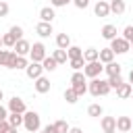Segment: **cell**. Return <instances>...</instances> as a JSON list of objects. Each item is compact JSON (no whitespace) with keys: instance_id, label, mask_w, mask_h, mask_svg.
Masks as SVG:
<instances>
[{"instance_id":"1","label":"cell","mask_w":133,"mask_h":133,"mask_svg":"<svg viewBox=\"0 0 133 133\" xmlns=\"http://www.w3.org/2000/svg\"><path fill=\"white\" fill-rule=\"evenodd\" d=\"M110 83H108V79H91L89 83H87V91L94 96V98H98V96H106V94H110Z\"/></svg>"},{"instance_id":"2","label":"cell","mask_w":133,"mask_h":133,"mask_svg":"<svg viewBox=\"0 0 133 133\" xmlns=\"http://www.w3.org/2000/svg\"><path fill=\"white\" fill-rule=\"evenodd\" d=\"M23 127H25L29 133L39 131V129H42V118H39V114H37L35 110H27V112L23 114Z\"/></svg>"},{"instance_id":"3","label":"cell","mask_w":133,"mask_h":133,"mask_svg":"<svg viewBox=\"0 0 133 133\" xmlns=\"http://www.w3.org/2000/svg\"><path fill=\"white\" fill-rule=\"evenodd\" d=\"M102 73H104V64H102L100 60H96V62H85V66H83V75L89 77V79H98Z\"/></svg>"},{"instance_id":"4","label":"cell","mask_w":133,"mask_h":133,"mask_svg":"<svg viewBox=\"0 0 133 133\" xmlns=\"http://www.w3.org/2000/svg\"><path fill=\"white\" fill-rule=\"evenodd\" d=\"M46 56H48V52H46V46H44L42 42L31 44V52H29L31 62H44V58H46Z\"/></svg>"},{"instance_id":"5","label":"cell","mask_w":133,"mask_h":133,"mask_svg":"<svg viewBox=\"0 0 133 133\" xmlns=\"http://www.w3.org/2000/svg\"><path fill=\"white\" fill-rule=\"evenodd\" d=\"M108 48H110L114 54H127V52L131 50V44L121 35V37H114V39L110 42V46H108Z\"/></svg>"},{"instance_id":"6","label":"cell","mask_w":133,"mask_h":133,"mask_svg":"<svg viewBox=\"0 0 133 133\" xmlns=\"http://www.w3.org/2000/svg\"><path fill=\"white\" fill-rule=\"evenodd\" d=\"M8 112H19V114H25L27 112V106H25V102L19 98V96H12L10 100H8Z\"/></svg>"},{"instance_id":"7","label":"cell","mask_w":133,"mask_h":133,"mask_svg":"<svg viewBox=\"0 0 133 133\" xmlns=\"http://www.w3.org/2000/svg\"><path fill=\"white\" fill-rule=\"evenodd\" d=\"M25 75H27L31 81L39 79V77L44 75V66H42V62H29V66L25 69Z\"/></svg>"},{"instance_id":"8","label":"cell","mask_w":133,"mask_h":133,"mask_svg":"<svg viewBox=\"0 0 133 133\" xmlns=\"http://www.w3.org/2000/svg\"><path fill=\"white\" fill-rule=\"evenodd\" d=\"M12 52H15L17 56H29V52H31V44H29V42L23 37V39H19V42L15 44Z\"/></svg>"},{"instance_id":"9","label":"cell","mask_w":133,"mask_h":133,"mask_svg":"<svg viewBox=\"0 0 133 133\" xmlns=\"http://www.w3.org/2000/svg\"><path fill=\"white\" fill-rule=\"evenodd\" d=\"M33 87H35V91H37V94H48V91H50V87H52V83H50V79H48V77H44V75H42L39 79H35V81H33Z\"/></svg>"},{"instance_id":"10","label":"cell","mask_w":133,"mask_h":133,"mask_svg":"<svg viewBox=\"0 0 133 133\" xmlns=\"http://www.w3.org/2000/svg\"><path fill=\"white\" fill-rule=\"evenodd\" d=\"M131 129H133V118H129V116H116V131L129 133Z\"/></svg>"},{"instance_id":"11","label":"cell","mask_w":133,"mask_h":133,"mask_svg":"<svg viewBox=\"0 0 133 133\" xmlns=\"http://www.w3.org/2000/svg\"><path fill=\"white\" fill-rule=\"evenodd\" d=\"M94 12H96V17H108V15H110V2L98 0V2L94 4Z\"/></svg>"},{"instance_id":"12","label":"cell","mask_w":133,"mask_h":133,"mask_svg":"<svg viewBox=\"0 0 133 133\" xmlns=\"http://www.w3.org/2000/svg\"><path fill=\"white\" fill-rule=\"evenodd\" d=\"M35 33H37L39 37H50V35L54 33V27H52V23H44V21H39V23L35 25Z\"/></svg>"},{"instance_id":"13","label":"cell","mask_w":133,"mask_h":133,"mask_svg":"<svg viewBox=\"0 0 133 133\" xmlns=\"http://www.w3.org/2000/svg\"><path fill=\"white\" fill-rule=\"evenodd\" d=\"M100 127L102 131H116V116H102Z\"/></svg>"},{"instance_id":"14","label":"cell","mask_w":133,"mask_h":133,"mask_svg":"<svg viewBox=\"0 0 133 133\" xmlns=\"http://www.w3.org/2000/svg\"><path fill=\"white\" fill-rule=\"evenodd\" d=\"M54 17H56L54 6H44V8H39V19H42L44 23H52Z\"/></svg>"},{"instance_id":"15","label":"cell","mask_w":133,"mask_h":133,"mask_svg":"<svg viewBox=\"0 0 133 133\" xmlns=\"http://www.w3.org/2000/svg\"><path fill=\"white\" fill-rule=\"evenodd\" d=\"M73 44H71V35L69 33H58L56 35V48H60V50H69Z\"/></svg>"},{"instance_id":"16","label":"cell","mask_w":133,"mask_h":133,"mask_svg":"<svg viewBox=\"0 0 133 133\" xmlns=\"http://www.w3.org/2000/svg\"><path fill=\"white\" fill-rule=\"evenodd\" d=\"M100 33H102V37H104V39H108V42H112L114 37H118V35H116V25H110V23H108V25H104Z\"/></svg>"},{"instance_id":"17","label":"cell","mask_w":133,"mask_h":133,"mask_svg":"<svg viewBox=\"0 0 133 133\" xmlns=\"http://www.w3.org/2000/svg\"><path fill=\"white\" fill-rule=\"evenodd\" d=\"M83 60H85V62H96V60H100V50H96V48H85V50H83Z\"/></svg>"},{"instance_id":"18","label":"cell","mask_w":133,"mask_h":133,"mask_svg":"<svg viewBox=\"0 0 133 133\" xmlns=\"http://www.w3.org/2000/svg\"><path fill=\"white\" fill-rule=\"evenodd\" d=\"M131 94H133V85H131V83H123V85L116 89V96H118L121 100H127V98H131Z\"/></svg>"},{"instance_id":"19","label":"cell","mask_w":133,"mask_h":133,"mask_svg":"<svg viewBox=\"0 0 133 133\" xmlns=\"http://www.w3.org/2000/svg\"><path fill=\"white\" fill-rule=\"evenodd\" d=\"M125 8H127L125 0H110V12H114L116 17H118V15H123V12H125Z\"/></svg>"},{"instance_id":"20","label":"cell","mask_w":133,"mask_h":133,"mask_svg":"<svg viewBox=\"0 0 133 133\" xmlns=\"http://www.w3.org/2000/svg\"><path fill=\"white\" fill-rule=\"evenodd\" d=\"M52 58H54L58 64H66V62H69V54H66V50H60V48H56V50L52 52Z\"/></svg>"},{"instance_id":"21","label":"cell","mask_w":133,"mask_h":133,"mask_svg":"<svg viewBox=\"0 0 133 133\" xmlns=\"http://www.w3.org/2000/svg\"><path fill=\"white\" fill-rule=\"evenodd\" d=\"M114 60V52L110 50V48H102L100 50V62L102 64H108V62H112Z\"/></svg>"},{"instance_id":"22","label":"cell","mask_w":133,"mask_h":133,"mask_svg":"<svg viewBox=\"0 0 133 133\" xmlns=\"http://www.w3.org/2000/svg\"><path fill=\"white\" fill-rule=\"evenodd\" d=\"M104 73L108 75V77H112V75H121V64L118 62H108V64H104Z\"/></svg>"},{"instance_id":"23","label":"cell","mask_w":133,"mask_h":133,"mask_svg":"<svg viewBox=\"0 0 133 133\" xmlns=\"http://www.w3.org/2000/svg\"><path fill=\"white\" fill-rule=\"evenodd\" d=\"M6 121L10 123V127H12V129H19V127L23 125V114H19V112H10Z\"/></svg>"},{"instance_id":"24","label":"cell","mask_w":133,"mask_h":133,"mask_svg":"<svg viewBox=\"0 0 133 133\" xmlns=\"http://www.w3.org/2000/svg\"><path fill=\"white\" fill-rule=\"evenodd\" d=\"M104 114V108L100 104H89L87 106V116H94V118H100Z\"/></svg>"},{"instance_id":"25","label":"cell","mask_w":133,"mask_h":133,"mask_svg":"<svg viewBox=\"0 0 133 133\" xmlns=\"http://www.w3.org/2000/svg\"><path fill=\"white\" fill-rule=\"evenodd\" d=\"M42 66H44V71H50V73H52V71H56V69H58V62H56L52 56H46V58H44V62H42Z\"/></svg>"},{"instance_id":"26","label":"cell","mask_w":133,"mask_h":133,"mask_svg":"<svg viewBox=\"0 0 133 133\" xmlns=\"http://www.w3.org/2000/svg\"><path fill=\"white\" fill-rule=\"evenodd\" d=\"M52 129H54V133H69V125H66V121H54L52 123Z\"/></svg>"},{"instance_id":"27","label":"cell","mask_w":133,"mask_h":133,"mask_svg":"<svg viewBox=\"0 0 133 133\" xmlns=\"http://www.w3.org/2000/svg\"><path fill=\"white\" fill-rule=\"evenodd\" d=\"M85 79H87V77L83 75V71H75V73H73V77H71V85H81V83H87Z\"/></svg>"},{"instance_id":"28","label":"cell","mask_w":133,"mask_h":133,"mask_svg":"<svg viewBox=\"0 0 133 133\" xmlns=\"http://www.w3.org/2000/svg\"><path fill=\"white\" fill-rule=\"evenodd\" d=\"M2 42H4V46H6V48H10V50H12V48H15V44H17L19 39L8 31V33H4V35H2Z\"/></svg>"},{"instance_id":"29","label":"cell","mask_w":133,"mask_h":133,"mask_svg":"<svg viewBox=\"0 0 133 133\" xmlns=\"http://www.w3.org/2000/svg\"><path fill=\"white\" fill-rule=\"evenodd\" d=\"M66 54H69V60H73V58H83V50H81L79 46H71V48L66 50Z\"/></svg>"},{"instance_id":"30","label":"cell","mask_w":133,"mask_h":133,"mask_svg":"<svg viewBox=\"0 0 133 133\" xmlns=\"http://www.w3.org/2000/svg\"><path fill=\"white\" fill-rule=\"evenodd\" d=\"M64 100H66L69 104H75V102L79 100V96L75 94V89H73V87H66V89H64Z\"/></svg>"},{"instance_id":"31","label":"cell","mask_w":133,"mask_h":133,"mask_svg":"<svg viewBox=\"0 0 133 133\" xmlns=\"http://www.w3.org/2000/svg\"><path fill=\"white\" fill-rule=\"evenodd\" d=\"M108 83H110V87H112V89H118L125 81H123V77H121V75H112V77H108Z\"/></svg>"},{"instance_id":"32","label":"cell","mask_w":133,"mask_h":133,"mask_svg":"<svg viewBox=\"0 0 133 133\" xmlns=\"http://www.w3.org/2000/svg\"><path fill=\"white\" fill-rule=\"evenodd\" d=\"M69 64H71V69H73V71H83L85 60H83V58H73V60H69Z\"/></svg>"},{"instance_id":"33","label":"cell","mask_w":133,"mask_h":133,"mask_svg":"<svg viewBox=\"0 0 133 133\" xmlns=\"http://www.w3.org/2000/svg\"><path fill=\"white\" fill-rule=\"evenodd\" d=\"M27 66H29L27 56H17V64H15V69H17V71H21V69H27Z\"/></svg>"},{"instance_id":"34","label":"cell","mask_w":133,"mask_h":133,"mask_svg":"<svg viewBox=\"0 0 133 133\" xmlns=\"http://www.w3.org/2000/svg\"><path fill=\"white\" fill-rule=\"evenodd\" d=\"M10 52H12V50H2V48H0V66H6V62H8V58H10Z\"/></svg>"},{"instance_id":"35","label":"cell","mask_w":133,"mask_h":133,"mask_svg":"<svg viewBox=\"0 0 133 133\" xmlns=\"http://www.w3.org/2000/svg\"><path fill=\"white\" fill-rule=\"evenodd\" d=\"M8 31H10V33H12L17 39H23V27H21V25H12Z\"/></svg>"},{"instance_id":"36","label":"cell","mask_w":133,"mask_h":133,"mask_svg":"<svg viewBox=\"0 0 133 133\" xmlns=\"http://www.w3.org/2000/svg\"><path fill=\"white\" fill-rule=\"evenodd\" d=\"M123 37H125V39H127L129 44L133 42V25H127V27L123 29Z\"/></svg>"},{"instance_id":"37","label":"cell","mask_w":133,"mask_h":133,"mask_svg":"<svg viewBox=\"0 0 133 133\" xmlns=\"http://www.w3.org/2000/svg\"><path fill=\"white\" fill-rule=\"evenodd\" d=\"M73 89H75V94L77 96H83V94H87V83H81V85H71Z\"/></svg>"},{"instance_id":"38","label":"cell","mask_w":133,"mask_h":133,"mask_svg":"<svg viewBox=\"0 0 133 133\" xmlns=\"http://www.w3.org/2000/svg\"><path fill=\"white\" fill-rule=\"evenodd\" d=\"M73 4H75L77 8H81V10H83V8H87V6H89V0H73Z\"/></svg>"},{"instance_id":"39","label":"cell","mask_w":133,"mask_h":133,"mask_svg":"<svg viewBox=\"0 0 133 133\" xmlns=\"http://www.w3.org/2000/svg\"><path fill=\"white\" fill-rule=\"evenodd\" d=\"M8 10H10V8H8V4L2 0V2H0V17H6V15H8Z\"/></svg>"},{"instance_id":"40","label":"cell","mask_w":133,"mask_h":133,"mask_svg":"<svg viewBox=\"0 0 133 133\" xmlns=\"http://www.w3.org/2000/svg\"><path fill=\"white\" fill-rule=\"evenodd\" d=\"M69 2L66 0H50V6H54V8H58V6H66Z\"/></svg>"},{"instance_id":"41","label":"cell","mask_w":133,"mask_h":133,"mask_svg":"<svg viewBox=\"0 0 133 133\" xmlns=\"http://www.w3.org/2000/svg\"><path fill=\"white\" fill-rule=\"evenodd\" d=\"M6 118H8V108L0 104V121H6Z\"/></svg>"},{"instance_id":"42","label":"cell","mask_w":133,"mask_h":133,"mask_svg":"<svg viewBox=\"0 0 133 133\" xmlns=\"http://www.w3.org/2000/svg\"><path fill=\"white\" fill-rule=\"evenodd\" d=\"M10 129V123L8 121H0V133H6Z\"/></svg>"},{"instance_id":"43","label":"cell","mask_w":133,"mask_h":133,"mask_svg":"<svg viewBox=\"0 0 133 133\" xmlns=\"http://www.w3.org/2000/svg\"><path fill=\"white\" fill-rule=\"evenodd\" d=\"M69 133H83V131H81L79 127H71V129H69Z\"/></svg>"},{"instance_id":"44","label":"cell","mask_w":133,"mask_h":133,"mask_svg":"<svg viewBox=\"0 0 133 133\" xmlns=\"http://www.w3.org/2000/svg\"><path fill=\"white\" fill-rule=\"evenodd\" d=\"M129 83L133 85V69H131V73H129Z\"/></svg>"},{"instance_id":"45","label":"cell","mask_w":133,"mask_h":133,"mask_svg":"<svg viewBox=\"0 0 133 133\" xmlns=\"http://www.w3.org/2000/svg\"><path fill=\"white\" fill-rule=\"evenodd\" d=\"M2 100H4V91L0 89V104H2Z\"/></svg>"},{"instance_id":"46","label":"cell","mask_w":133,"mask_h":133,"mask_svg":"<svg viewBox=\"0 0 133 133\" xmlns=\"http://www.w3.org/2000/svg\"><path fill=\"white\" fill-rule=\"evenodd\" d=\"M6 133H17V129H12V127H10V129H8Z\"/></svg>"},{"instance_id":"47","label":"cell","mask_w":133,"mask_h":133,"mask_svg":"<svg viewBox=\"0 0 133 133\" xmlns=\"http://www.w3.org/2000/svg\"><path fill=\"white\" fill-rule=\"evenodd\" d=\"M0 48H4V42H2V35H0Z\"/></svg>"},{"instance_id":"48","label":"cell","mask_w":133,"mask_h":133,"mask_svg":"<svg viewBox=\"0 0 133 133\" xmlns=\"http://www.w3.org/2000/svg\"><path fill=\"white\" fill-rule=\"evenodd\" d=\"M39 133H50V131H46V129H42V131H39Z\"/></svg>"},{"instance_id":"49","label":"cell","mask_w":133,"mask_h":133,"mask_svg":"<svg viewBox=\"0 0 133 133\" xmlns=\"http://www.w3.org/2000/svg\"><path fill=\"white\" fill-rule=\"evenodd\" d=\"M104 133H116V131H104Z\"/></svg>"},{"instance_id":"50","label":"cell","mask_w":133,"mask_h":133,"mask_svg":"<svg viewBox=\"0 0 133 133\" xmlns=\"http://www.w3.org/2000/svg\"><path fill=\"white\" fill-rule=\"evenodd\" d=\"M131 50H133V42H131Z\"/></svg>"},{"instance_id":"51","label":"cell","mask_w":133,"mask_h":133,"mask_svg":"<svg viewBox=\"0 0 133 133\" xmlns=\"http://www.w3.org/2000/svg\"><path fill=\"white\" fill-rule=\"evenodd\" d=\"M131 100H133V94H131Z\"/></svg>"},{"instance_id":"52","label":"cell","mask_w":133,"mask_h":133,"mask_svg":"<svg viewBox=\"0 0 133 133\" xmlns=\"http://www.w3.org/2000/svg\"><path fill=\"white\" fill-rule=\"evenodd\" d=\"M106 2H110V0H106Z\"/></svg>"},{"instance_id":"53","label":"cell","mask_w":133,"mask_h":133,"mask_svg":"<svg viewBox=\"0 0 133 133\" xmlns=\"http://www.w3.org/2000/svg\"><path fill=\"white\" fill-rule=\"evenodd\" d=\"M0 2H2V0H0Z\"/></svg>"}]
</instances>
